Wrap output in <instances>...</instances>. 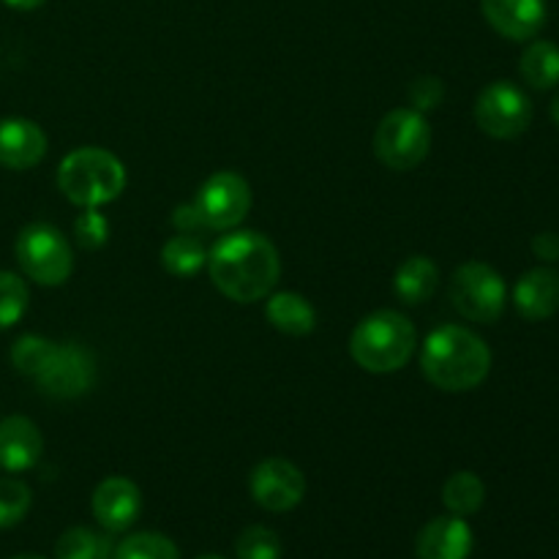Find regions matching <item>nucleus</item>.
Segmentation results:
<instances>
[{"instance_id":"26","label":"nucleus","mask_w":559,"mask_h":559,"mask_svg":"<svg viewBox=\"0 0 559 559\" xmlns=\"http://www.w3.org/2000/svg\"><path fill=\"white\" fill-rule=\"evenodd\" d=\"M52 349H55V342L27 333V336L16 338L14 347H11V364H14V369L20 371V374L36 377L38 371L44 369V364L49 360Z\"/></svg>"},{"instance_id":"31","label":"nucleus","mask_w":559,"mask_h":559,"mask_svg":"<svg viewBox=\"0 0 559 559\" xmlns=\"http://www.w3.org/2000/svg\"><path fill=\"white\" fill-rule=\"evenodd\" d=\"M173 224L178 233H186V235H197L200 229H205V224H202L200 213H197L194 202H186V205H178L173 213Z\"/></svg>"},{"instance_id":"36","label":"nucleus","mask_w":559,"mask_h":559,"mask_svg":"<svg viewBox=\"0 0 559 559\" xmlns=\"http://www.w3.org/2000/svg\"><path fill=\"white\" fill-rule=\"evenodd\" d=\"M200 559H224V557H216V555H207V557H200Z\"/></svg>"},{"instance_id":"29","label":"nucleus","mask_w":559,"mask_h":559,"mask_svg":"<svg viewBox=\"0 0 559 559\" xmlns=\"http://www.w3.org/2000/svg\"><path fill=\"white\" fill-rule=\"evenodd\" d=\"M74 235L82 249L96 251L107 243L109 222L104 218V213H98V207H85V213H80V218L74 222Z\"/></svg>"},{"instance_id":"22","label":"nucleus","mask_w":559,"mask_h":559,"mask_svg":"<svg viewBox=\"0 0 559 559\" xmlns=\"http://www.w3.org/2000/svg\"><path fill=\"white\" fill-rule=\"evenodd\" d=\"M442 502H445V508L453 516H473V513H478L486 502L484 480L475 473H467V469L451 475V478L445 480V486H442Z\"/></svg>"},{"instance_id":"6","label":"nucleus","mask_w":559,"mask_h":559,"mask_svg":"<svg viewBox=\"0 0 559 559\" xmlns=\"http://www.w3.org/2000/svg\"><path fill=\"white\" fill-rule=\"evenodd\" d=\"M431 151V129L420 112L402 107L380 120L374 134V153L388 169L407 173L415 169Z\"/></svg>"},{"instance_id":"4","label":"nucleus","mask_w":559,"mask_h":559,"mask_svg":"<svg viewBox=\"0 0 559 559\" xmlns=\"http://www.w3.org/2000/svg\"><path fill=\"white\" fill-rule=\"evenodd\" d=\"M58 186L74 205L102 207L123 194L126 167L104 147H76L60 162Z\"/></svg>"},{"instance_id":"10","label":"nucleus","mask_w":559,"mask_h":559,"mask_svg":"<svg viewBox=\"0 0 559 559\" xmlns=\"http://www.w3.org/2000/svg\"><path fill=\"white\" fill-rule=\"evenodd\" d=\"M33 380L38 391L52 399H80L96 385V358L82 344H55L49 360Z\"/></svg>"},{"instance_id":"33","label":"nucleus","mask_w":559,"mask_h":559,"mask_svg":"<svg viewBox=\"0 0 559 559\" xmlns=\"http://www.w3.org/2000/svg\"><path fill=\"white\" fill-rule=\"evenodd\" d=\"M5 5H11V9L16 11H33L38 9V5H44V0H3Z\"/></svg>"},{"instance_id":"12","label":"nucleus","mask_w":559,"mask_h":559,"mask_svg":"<svg viewBox=\"0 0 559 559\" xmlns=\"http://www.w3.org/2000/svg\"><path fill=\"white\" fill-rule=\"evenodd\" d=\"M140 513L142 491L134 480L112 475L93 491V516L107 533H123L140 519Z\"/></svg>"},{"instance_id":"15","label":"nucleus","mask_w":559,"mask_h":559,"mask_svg":"<svg viewBox=\"0 0 559 559\" xmlns=\"http://www.w3.org/2000/svg\"><path fill=\"white\" fill-rule=\"evenodd\" d=\"M44 453V437L25 415H9L0 420V469L25 473L36 467Z\"/></svg>"},{"instance_id":"28","label":"nucleus","mask_w":559,"mask_h":559,"mask_svg":"<svg viewBox=\"0 0 559 559\" xmlns=\"http://www.w3.org/2000/svg\"><path fill=\"white\" fill-rule=\"evenodd\" d=\"M238 559H282V540L267 527H246L235 540Z\"/></svg>"},{"instance_id":"19","label":"nucleus","mask_w":559,"mask_h":559,"mask_svg":"<svg viewBox=\"0 0 559 559\" xmlns=\"http://www.w3.org/2000/svg\"><path fill=\"white\" fill-rule=\"evenodd\" d=\"M437 282H440V271H437L435 262L424 254H415L402 262L396 278H393V289H396V298L402 304L418 306L435 295Z\"/></svg>"},{"instance_id":"14","label":"nucleus","mask_w":559,"mask_h":559,"mask_svg":"<svg viewBox=\"0 0 559 559\" xmlns=\"http://www.w3.org/2000/svg\"><path fill=\"white\" fill-rule=\"evenodd\" d=\"M47 156V134L41 126L27 118L0 120V167L22 169L36 167Z\"/></svg>"},{"instance_id":"35","label":"nucleus","mask_w":559,"mask_h":559,"mask_svg":"<svg viewBox=\"0 0 559 559\" xmlns=\"http://www.w3.org/2000/svg\"><path fill=\"white\" fill-rule=\"evenodd\" d=\"M11 559H47V557H38V555H16V557H11Z\"/></svg>"},{"instance_id":"9","label":"nucleus","mask_w":559,"mask_h":559,"mask_svg":"<svg viewBox=\"0 0 559 559\" xmlns=\"http://www.w3.org/2000/svg\"><path fill=\"white\" fill-rule=\"evenodd\" d=\"M194 207L200 213L205 229L227 233V229H235L249 216L251 186L246 183L243 175L224 169V173L211 175L200 186V191L194 197Z\"/></svg>"},{"instance_id":"1","label":"nucleus","mask_w":559,"mask_h":559,"mask_svg":"<svg viewBox=\"0 0 559 559\" xmlns=\"http://www.w3.org/2000/svg\"><path fill=\"white\" fill-rule=\"evenodd\" d=\"M211 282L235 304H257L267 298L282 276L278 249L262 233H229L207 251Z\"/></svg>"},{"instance_id":"7","label":"nucleus","mask_w":559,"mask_h":559,"mask_svg":"<svg viewBox=\"0 0 559 559\" xmlns=\"http://www.w3.org/2000/svg\"><path fill=\"white\" fill-rule=\"evenodd\" d=\"M508 287L500 273L486 262H464L451 278V304L464 320L491 325L502 317Z\"/></svg>"},{"instance_id":"18","label":"nucleus","mask_w":559,"mask_h":559,"mask_svg":"<svg viewBox=\"0 0 559 559\" xmlns=\"http://www.w3.org/2000/svg\"><path fill=\"white\" fill-rule=\"evenodd\" d=\"M265 317L276 331L287 336H309L317 325V311L304 295L298 293H271L267 295Z\"/></svg>"},{"instance_id":"8","label":"nucleus","mask_w":559,"mask_h":559,"mask_svg":"<svg viewBox=\"0 0 559 559\" xmlns=\"http://www.w3.org/2000/svg\"><path fill=\"white\" fill-rule=\"evenodd\" d=\"M475 123L495 140H516L533 123V102L522 87L497 80L475 98Z\"/></svg>"},{"instance_id":"17","label":"nucleus","mask_w":559,"mask_h":559,"mask_svg":"<svg viewBox=\"0 0 559 559\" xmlns=\"http://www.w3.org/2000/svg\"><path fill=\"white\" fill-rule=\"evenodd\" d=\"M513 306L530 322L549 320L559 309V273L551 267H533L513 287Z\"/></svg>"},{"instance_id":"21","label":"nucleus","mask_w":559,"mask_h":559,"mask_svg":"<svg viewBox=\"0 0 559 559\" xmlns=\"http://www.w3.org/2000/svg\"><path fill=\"white\" fill-rule=\"evenodd\" d=\"M162 265L164 271L173 273V276H194V273H200L202 267L207 265V251L197 235L180 233L164 243Z\"/></svg>"},{"instance_id":"3","label":"nucleus","mask_w":559,"mask_h":559,"mask_svg":"<svg viewBox=\"0 0 559 559\" xmlns=\"http://www.w3.org/2000/svg\"><path fill=\"white\" fill-rule=\"evenodd\" d=\"M418 344L413 322L391 309L364 317L349 336V355L371 374H393L409 364Z\"/></svg>"},{"instance_id":"23","label":"nucleus","mask_w":559,"mask_h":559,"mask_svg":"<svg viewBox=\"0 0 559 559\" xmlns=\"http://www.w3.org/2000/svg\"><path fill=\"white\" fill-rule=\"evenodd\" d=\"M112 546L87 527H69L55 544V559H109Z\"/></svg>"},{"instance_id":"32","label":"nucleus","mask_w":559,"mask_h":559,"mask_svg":"<svg viewBox=\"0 0 559 559\" xmlns=\"http://www.w3.org/2000/svg\"><path fill=\"white\" fill-rule=\"evenodd\" d=\"M533 251H535V257H538V260L557 262L559 260V235L557 233L535 235Z\"/></svg>"},{"instance_id":"13","label":"nucleus","mask_w":559,"mask_h":559,"mask_svg":"<svg viewBox=\"0 0 559 559\" xmlns=\"http://www.w3.org/2000/svg\"><path fill=\"white\" fill-rule=\"evenodd\" d=\"M480 11L511 41H530L546 25V0H480Z\"/></svg>"},{"instance_id":"27","label":"nucleus","mask_w":559,"mask_h":559,"mask_svg":"<svg viewBox=\"0 0 559 559\" xmlns=\"http://www.w3.org/2000/svg\"><path fill=\"white\" fill-rule=\"evenodd\" d=\"M33 495L22 480L0 478V530L20 524L31 511Z\"/></svg>"},{"instance_id":"24","label":"nucleus","mask_w":559,"mask_h":559,"mask_svg":"<svg viewBox=\"0 0 559 559\" xmlns=\"http://www.w3.org/2000/svg\"><path fill=\"white\" fill-rule=\"evenodd\" d=\"M112 559H180V551L167 535L134 533L115 546Z\"/></svg>"},{"instance_id":"5","label":"nucleus","mask_w":559,"mask_h":559,"mask_svg":"<svg viewBox=\"0 0 559 559\" xmlns=\"http://www.w3.org/2000/svg\"><path fill=\"white\" fill-rule=\"evenodd\" d=\"M14 251L22 273L41 287H60L69 282L71 271H74V254H71L69 240L52 224H27L16 235Z\"/></svg>"},{"instance_id":"2","label":"nucleus","mask_w":559,"mask_h":559,"mask_svg":"<svg viewBox=\"0 0 559 559\" xmlns=\"http://www.w3.org/2000/svg\"><path fill=\"white\" fill-rule=\"evenodd\" d=\"M426 380L448 393L478 388L491 371V349L480 336L462 325H442L426 336L420 349Z\"/></svg>"},{"instance_id":"20","label":"nucleus","mask_w":559,"mask_h":559,"mask_svg":"<svg viewBox=\"0 0 559 559\" xmlns=\"http://www.w3.org/2000/svg\"><path fill=\"white\" fill-rule=\"evenodd\" d=\"M519 74L535 91H551L559 82V47L555 41H533L519 60Z\"/></svg>"},{"instance_id":"16","label":"nucleus","mask_w":559,"mask_h":559,"mask_svg":"<svg viewBox=\"0 0 559 559\" xmlns=\"http://www.w3.org/2000/svg\"><path fill=\"white\" fill-rule=\"evenodd\" d=\"M473 530L462 516L431 519L418 533L415 555L418 559H469L473 555Z\"/></svg>"},{"instance_id":"11","label":"nucleus","mask_w":559,"mask_h":559,"mask_svg":"<svg viewBox=\"0 0 559 559\" xmlns=\"http://www.w3.org/2000/svg\"><path fill=\"white\" fill-rule=\"evenodd\" d=\"M249 491L260 508L271 513H287L300 506L306 495V478L287 459H265L251 469Z\"/></svg>"},{"instance_id":"30","label":"nucleus","mask_w":559,"mask_h":559,"mask_svg":"<svg viewBox=\"0 0 559 559\" xmlns=\"http://www.w3.org/2000/svg\"><path fill=\"white\" fill-rule=\"evenodd\" d=\"M442 98H445V85H442L440 76L424 74L409 85V104H413L415 112H431V109L440 107Z\"/></svg>"},{"instance_id":"34","label":"nucleus","mask_w":559,"mask_h":559,"mask_svg":"<svg viewBox=\"0 0 559 559\" xmlns=\"http://www.w3.org/2000/svg\"><path fill=\"white\" fill-rule=\"evenodd\" d=\"M551 118H555V123L559 126V93L555 96V102H551Z\"/></svg>"},{"instance_id":"25","label":"nucleus","mask_w":559,"mask_h":559,"mask_svg":"<svg viewBox=\"0 0 559 559\" xmlns=\"http://www.w3.org/2000/svg\"><path fill=\"white\" fill-rule=\"evenodd\" d=\"M31 304L27 284L16 273L0 271V331L16 325Z\"/></svg>"}]
</instances>
